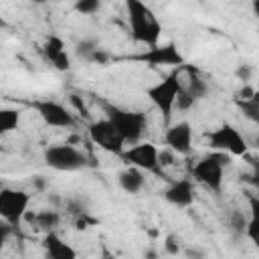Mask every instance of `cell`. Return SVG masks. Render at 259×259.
Segmentation results:
<instances>
[{"label": "cell", "mask_w": 259, "mask_h": 259, "mask_svg": "<svg viewBox=\"0 0 259 259\" xmlns=\"http://www.w3.org/2000/svg\"><path fill=\"white\" fill-rule=\"evenodd\" d=\"M103 113L105 119L113 125V130L119 134V138L123 140V144H138L148 127V117L142 111H132V109H123L119 105L113 103H103Z\"/></svg>", "instance_id": "2"}, {"label": "cell", "mask_w": 259, "mask_h": 259, "mask_svg": "<svg viewBox=\"0 0 259 259\" xmlns=\"http://www.w3.org/2000/svg\"><path fill=\"white\" fill-rule=\"evenodd\" d=\"M89 138L95 146H99L103 152H109L113 156H121V152L125 150L123 140L119 138V134L113 130V125L103 117V119H95L87 125Z\"/></svg>", "instance_id": "11"}, {"label": "cell", "mask_w": 259, "mask_h": 259, "mask_svg": "<svg viewBox=\"0 0 259 259\" xmlns=\"http://www.w3.org/2000/svg\"><path fill=\"white\" fill-rule=\"evenodd\" d=\"M249 75H251V69H249V67H243V65H241V67L237 69V77H239L241 81H249Z\"/></svg>", "instance_id": "28"}, {"label": "cell", "mask_w": 259, "mask_h": 259, "mask_svg": "<svg viewBox=\"0 0 259 259\" xmlns=\"http://www.w3.org/2000/svg\"><path fill=\"white\" fill-rule=\"evenodd\" d=\"M182 241H180V237H176V235H166V239H164V251H166V255H172V257H178L180 255V251H182Z\"/></svg>", "instance_id": "23"}, {"label": "cell", "mask_w": 259, "mask_h": 259, "mask_svg": "<svg viewBox=\"0 0 259 259\" xmlns=\"http://www.w3.org/2000/svg\"><path fill=\"white\" fill-rule=\"evenodd\" d=\"M20 109L16 107H0V136H6L20 125Z\"/></svg>", "instance_id": "19"}, {"label": "cell", "mask_w": 259, "mask_h": 259, "mask_svg": "<svg viewBox=\"0 0 259 259\" xmlns=\"http://www.w3.org/2000/svg\"><path fill=\"white\" fill-rule=\"evenodd\" d=\"M42 160L49 168L57 172H77L89 166V158L85 152L71 144H53L42 152Z\"/></svg>", "instance_id": "5"}, {"label": "cell", "mask_w": 259, "mask_h": 259, "mask_svg": "<svg viewBox=\"0 0 259 259\" xmlns=\"http://www.w3.org/2000/svg\"><path fill=\"white\" fill-rule=\"evenodd\" d=\"M237 107L243 111V115L247 119H251L253 123L259 121V93H255L251 99H245V101H235Z\"/></svg>", "instance_id": "21"}, {"label": "cell", "mask_w": 259, "mask_h": 259, "mask_svg": "<svg viewBox=\"0 0 259 259\" xmlns=\"http://www.w3.org/2000/svg\"><path fill=\"white\" fill-rule=\"evenodd\" d=\"M24 219H28L32 225H34V229H38V231H45V233H51V231H55V227L59 225V212H55V210H38V212H34L32 217H28V212H26V217Z\"/></svg>", "instance_id": "18"}, {"label": "cell", "mask_w": 259, "mask_h": 259, "mask_svg": "<svg viewBox=\"0 0 259 259\" xmlns=\"http://www.w3.org/2000/svg\"><path fill=\"white\" fill-rule=\"evenodd\" d=\"M229 162H231L229 154L210 152L190 166V180L212 192H219L223 186V176H225V168L229 166Z\"/></svg>", "instance_id": "3"}, {"label": "cell", "mask_w": 259, "mask_h": 259, "mask_svg": "<svg viewBox=\"0 0 259 259\" xmlns=\"http://www.w3.org/2000/svg\"><path fill=\"white\" fill-rule=\"evenodd\" d=\"M28 204H30V194L22 188L4 186L0 190V219L8 227H18L24 221L28 212Z\"/></svg>", "instance_id": "7"}, {"label": "cell", "mask_w": 259, "mask_h": 259, "mask_svg": "<svg viewBox=\"0 0 259 259\" xmlns=\"http://www.w3.org/2000/svg\"><path fill=\"white\" fill-rule=\"evenodd\" d=\"M2 188H4V184H2V180H0V190H2Z\"/></svg>", "instance_id": "30"}, {"label": "cell", "mask_w": 259, "mask_h": 259, "mask_svg": "<svg viewBox=\"0 0 259 259\" xmlns=\"http://www.w3.org/2000/svg\"><path fill=\"white\" fill-rule=\"evenodd\" d=\"M125 12H127V26L134 42L144 47H154L160 42L162 24L148 4L140 0H127Z\"/></svg>", "instance_id": "1"}, {"label": "cell", "mask_w": 259, "mask_h": 259, "mask_svg": "<svg viewBox=\"0 0 259 259\" xmlns=\"http://www.w3.org/2000/svg\"><path fill=\"white\" fill-rule=\"evenodd\" d=\"M164 144L176 156H188L192 152V125L188 121H178L166 127Z\"/></svg>", "instance_id": "12"}, {"label": "cell", "mask_w": 259, "mask_h": 259, "mask_svg": "<svg viewBox=\"0 0 259 259\" xmlns=\"http://www.w3.org/2000/svg\"><path fill=\"white\" fill-rule=\"evenodd\" d=\"M40 53H42V57H45L57 71H63V73H65V71L71 69V55H69V51H67V47H65V42H63L61 36L51 34V36L42 42Z\"/></svg>", "instance_id": "14"}, {"label": "cell", "mask_w": 259, "mask_h": 259, "mask_svg": "<svg viewBox=\"0 0 259 259\" xmlns=\"http://www.w3.org/2000/svg\"><path fill=\"white\" fill-rule=\"evenodd\" d=\"M109 59H111V57H109V53H107V51H103V49H99V51L91 57V61H89V63H91V65H95V63H97V65H107V63H109Z\"/></svg>", "instance_id": "26"}, {"label": "cell", "mask_w": 259, "mask_h": 259, "mask_svg": "<svg viewBox=\"0 0 259 259\" xmlns=\"http://www.w3.org/2000/svg\"><path fill=\"white\" fill-rule=\"evenodd\" d=\"M164 200L176 208H188L194 204L196 198V190H194V182L190 178H180V180H172L164 192H162Z\"/></svg>", "instance_id": "13"}, {"label": "cell", "mask_w": 259, "mask_h": 259, "mask_svg": "<svg viewBox=\"0 0 259 259\" xmlns=\"http://www.w3.org/2000/svg\"><path fill=\"white\" fill-rule=\"evenodd\" d=\"M180 255L184 259H208V251L202 249V247H198V245H184L182 251H180Z\"/></svg>", "instance_id": "24"}, {"label": "cell", "mask_w": 259, "mask_h": 259, "mask_svg": "<svg viewBox=\"0 0 259 259\" xmlns=\"http://www.w3.org/2000/svg\"><path fill=\"white\" fill-rule=\"evenodd\" d=\"M99 49H101L99 38H95V36H85V38H81V40L77 42L75 53H77V57H79L81 61L89 63V61H91V57H93Z\"/></svg>", "instance_id": "20"}, {"label": "cell", "mask_w": 259, "mask_h": 259, "mask_svg": "<svg viewBox=\"0 0 259 259\" xmlns=\"http://www.w3.org/2000/svg\"><path fill=\"white\" fill-rule=\"evenodd\" d=\"M180 89H182V67L172 69L166 77H162L158 83H154L146 89L148 99L164 115V121H170V115L176 105V97H178Z\"/></svg>", "instance_id": "4"}, {"label": "cell", "mask_w": 259, "mask_h": 259, "mask_svg": "<svg viewBox=\"0 0 259 259\" xmlns=\"http://www.w3.org/2000/svg\"><path fill=\"white\" fill-rule=\"evenodd\" d=\"M101 8V2L99 0H77L75 4H73V10L75 12H79V14H95L97 10Z\"/></svg>", "instance_id": "22"}, {"label": "cell", "mask_w": 259, "mask_h": 259, "mask_svg": "<svg viewBox=\"0 0 259 259\" xmlns=\"http://www.w3.org/2000/svg\"><path fill=\"white\" fill-rule=\"evenodd\" d=\"M97 259H117V257H115V255H113L111 251H107V249H103V251H101V255H99Z\"/></svg>", "instance_id": "29"}, {"label": "cell", "mask_w": 259, "mask_h": 259, "mask_svg": "<svg viewBox=\"0 0 259 259\" xmlns=\"http://www.w3.org/2000/svg\"><path fill=\"white\" fill-rule=\"evenodd\" d=\"M36 115L42 119L45 125L57 127V130H69L75 125V115L59 101L53 99H38L32 103Z\"/></svg>", "instance_id": "10"}, {"label": "cell", "mask_w": 259, "mask_h": 259, "mask_svg": "<svg viewBox=\"0 0 259 259\" xmlns=\"http://www.w3.org/2000/svg\"><path fill=\"white\" fill-rule=\"evenodd\" d=\"M206 146L212 152H223L229 156H245L249 150L243 134L229 121L221 123L219 127H214L206 134Z\"/></svg>", "instance_id": "6"}, {"label": "cell", "mask_w": 259, "mask_h": 259, "mask_svg": "<svg viewBox=\"0 0 259 259\" xmlns=\"http://www.w3.org/2000/svg\"><path fill=\"white\" fill-rule=\"evenodd\" d=\"M10 233H12V227L0 225V253H2V249H4V245L8 241V237H10Z\"/></svg>", "instance_id": "27"}, {"label": "cell", "mask_w": 259, "mask_h": 259, "mask_svg": "<svg viewBox=\"0 0 259 259\" xmlns=\"http://www.w3.org/2000/svg\"><path fill=\"white\" fill-rule=\"evenodd\" d=\"M247 221H249V219H245L241 212H233V217H231V229H233L237 235H245Z\"/></svg>", "instance_id": "25"}, {"label": "cell", "mask_w": 259, "mask_h": 259, "mask_svg": "<svg viewBox=\"0 0 259 259\" xmlns=\"http://www.w3.org/2000/svg\"><path fill=\"white\" fill-rule=\"evenodd\" d=\"M134 61H140V63H146L148 67H172V69H180L186 65L184 61V55L180 53L178 45L176 42H158L154 47H148L144 49L142 53L134 55L132 57Z\"/></svg>", "instance_id": "8"}, {"label": "cell", "mask_w": 259, "mask_h": 259, "mask_svg": "<svg viewBox=\"0 0 259 259\" xmlns=\"http://www.w3.org/2000/svg\"><path fill=\"white\" fill-rule=\"evenodd\" d=\"M182 73L188 75L186 83L182 81V89L190 95V99H192L194 103H196L198 99H204L206 93H208V83L204 81V77H202L194 67H190V65H184V67H182Z\"/></svg>", "instance_id": "16"}, {"label": "cell", "mask_w": 259, "mask_h": 259, "mask_svg": "<svg viewBox=\"0 0 259 259\" xmlns=\"http://www.w3.org/2000/svg\"><path fill=\"white\" fill-rule=\"evenodd\" d=\"M158 154H160V150L152 142H138V144L130 146L127 150H123L119 158L125 162V166L138 168L142 172H152V174L164 176L160 162H158Z\"/></svg>", "instance_id": "9"}, {"label": "cell", "mask_w": 259, "mask_h": 259, "mask_svg": "<svg viewBox=\"0 0 259 259\" xmlns=\"http://www.w3.org/2000/svg\"><path fill=\"white\" fill-rule=\"evenodd\" d=\"M42 247L47 259H77V251L73 245H69L59 233L51 231L42 237Z\"/></svg>", "instance_id": "15"}, {"label": "cell", "mask_w": 259, "mask_h": 259, "mask_svg": "<svg viewBox=\"0 0 259 259\" xmlns=\"http://www.w3.org/2000/svg\"><path fill=\"white\" fill-rule=\"evenodd\" d=\"M117 184L123 192L127 194H138L144 190L146 186V178H144V172L138 170V168H132V166H125L119 174H117Z\"/></svg>", "instance_id": "17"}]
</instances>
